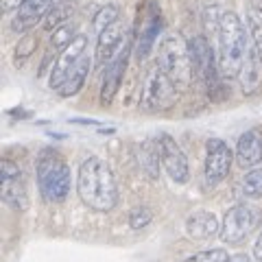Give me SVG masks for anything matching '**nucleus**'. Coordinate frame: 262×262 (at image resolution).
I'll return each instance as SVG.
<instances>
[{
  "label": "nucleus",
  "instance_id": "nucleus-1",
  "mask_svg": "<svg viewBox=\"0 0 262 262\" xmlns=\"http://www.w3.org/2000/svg\"><path fill=\"white\" fill-rule=\"evenodd\" d=\"M77 192L88 208L96 212H110L118 201V186L110 164L101 158L85 160L79 168Z\"/></svg>",
  "mask_w": 262,
  "mask_h": 262
},
{
  "label": "nucleus",
  "instance_id": "nucleus-2",
  "mask_svg": "<svg viewBox=\"0 0 262 262\" xmlns=\"http://www.w3.org/2000/svg\"><path fill=\"white\" fill-rule=\"evenodd\" d=\"M216 37H219V72L225 79L238 77L249 44L243 22L234 11H223Z\"/></svg>",
  "mask_w": 262,
  "mask_h": 262
},
{
  "label": "nucleus",
  "instance_id": "nucleus-3",
  "mask_svg": "<svg viewBox=\"0 0 262 262\" xmlns=\"http://www.w3.org/2000/svg\"><path fill=\"white\" fill-rule=\"evenodd\" d=\"M160 70L175 83L177 90H188L194 81V63L190 55V44L179 35H166L158 48Z\"/></svg>",
  "mask_w": 262,
  "mask_h": 262
},
{
  "label": "nucleus",
  "instance_id": "nucleus-4",
  "mask_svg": "<svg viewBox=\"0 0 262 262\" xmlns=\"http://www.w3.org/2000/svg\"><path fill=\"white\" fill-rule=\"evenodd\" d=\"M37 184L44 199L61 203L70 192V170L63 158L53 149L42 151L37 158Z\"/></svg>",
  "mask_w": 262,
  "mask_h": 262
},
{
  "label": "nucleus",
  "instance_id": "nucleus-5",
  "mask_svg": "<svg viewBox=\"0 0 262 262\" xmlns=\"http://www.w3.org/2000/svg\"><path fill=\"white\" fill-rule=\"evenodd\" d=\"M179 90L164 72L160 70V66L155 63L146 70L144 83H142V94H140V110L142 112H166L177 103Z\"/></svg>",
  "mask_w": 262,
  "mask_h": 262
},
{
  "label": "nucleus",
  "instance_id": "nucleus-6",
  "mask_svg": "<svg viewBox=\"0 0 262 262\" xmlns=\"http://www.w3.org/2000/svg\"><path fill=\"white\" fill-rule=\"evenodd\" d=\"M155 149H158L160 162L170 179H175L177 184H186L190 179V166H188L186 153L179 149V144L168 134H162L158 138V146Z\"/></svg>",
  "mask_w": 262,
  "mask_h": 262
},
{
  "label": "nucleus",
  "instance_id": "nucleus-7",
  "mask_svg": "<svg viewBox=\"0 0 262 262\" xmlns=\"http://www.w3.org/2000/svg\"><path fill=\"white\" fill-rule=\"evenodd\" d=\"M190 55H192V63H194V75L208 88V92L212 94L219 83H216V75H219V63L214 59V51H212L210 42L203 35H196L190 39Z\"/></svg>",
  "mask_w": 262,
  "mask_h": 262
},
{
  "label": "nucleus",
  "instance_id": "nucleus-8",
  "mask_svg": "<svg viewBox=\"0 0 262 262\" xmlns=\"http://www.w3.org/2000/svg\"><path fill=\"white\" fill-rule=\"evenodd\" d=\"M206 149H208L206 151V182L210 186H216L229 175L234 153L223 140H219V138H210Z\"/></svg>",
  "mask_w": 262,
  "mask_h": 262
},
{
  "label": "nucleus",
  "instance_id": "nucleus-9",
  "mask_svg": "<svg viewBox=\"0 0 262 262\" xmlns=\"http://www.w3.org/2000/svg\"><path fill=\"white\" fill-rule=\"evenodd\" d=\"M253 225H256V214L247 206H234L221 223V238H223V243L236 245L247 238Z\"/></svg>",
  "mask_w": 262,
  "mask_h": 262
},
{
  "label": "nucleus",
  "instance_id": "nucleus-10",
  "mask_svg": "<svg viewBox=\"0 0 262 262\" xmlns=\"http://www.w3.org/2000/svg\"><path fill=\"white\" fill-rule=\"evenodd\" d=\"M85 46H88V37L85 35H77L68 46H66V51H61L59 59L55 61L53 75H51V85L55 90L61 88L66 77H68V72L72 70V66H75L81 57L85 55Z\"/></svg>",
  "mask_w": 262,
  "mask_h": 262
},
{
  "label": "nucleus",
  "instance_id": "nucleus-11",
  "mask_svg": "<svg viewBox=\"0 0 262 262\" xmlns=\"http://www.w3.org/2000/svg\"><path fill=\"white\" fill-rule=\"evenodd\" d=\"M57 5H61V0H29L27 5L20 7L18 13H15V18L11 20V29L18 31V33L33 29L39 20H44L48 15V11Z\"/></svg>",
  "mask_w": 262,
  "mask_h": 262
},
{
  "label": "nucleus",
  "instance_id": "nucleus-12",
  "mask_svg": "<svg viewBox=\"0 0 262 262\" xmlns=\"http://www.w3.org/2000/svg\"><path fill=\"white\" fill-rule=\"evenodd\" d=\"M127 59H129V48H122V51L107 63V68H105L103 85H101V101L105 105H110L118 92L122 75H125V68H127Z\"/></svg>",
  "mask_w": 262,
  "mask_h": 262
},
{
  "label": "nucleus",
  "instance_id": "nucleus-13",
  "mask_svg": "<svg viewBox=\"0 0 262 262\" xmlns=\"http://www.w3.org/2000/svg\"><path fill=\"white\" fill-rule=\"evenodd\" d=\"M236 160L243 168H251L262 162V131L258 127L247 129L236 144Z\"/></svg>",
  "mask_w": 262,
  "mask_h": 262
},
{
  "label": "nucleus",
  "instance_id": "nucleus-14",
  "mask_svg": "<svg viewBox=\"0 0 262 262\" xmlns=\"http://www.w3.org/2000/svg\"><path fill=\"white\" fill-rule=\"evenodd\" d=\"M238 77H241V88L245 94H253L262 83V59L253 44H249L247 48V55H245Z\"/></svg>",
  "mask_w": 262,
  "mask_h": 262
},
{
  "label": "nucleus",
  "instance_id": "nucleus-15",
  "mask_svg": "<svg viewBox=\"0 0 262 262\" xmlns=\"http://www.w3.org/2000/svg\"><path fill=\"white\" fill-rule=\"evenodd\" d=\"M122 42V27L114 24V27L98 33V44H96V61L98 63H110L120 51L118 46Z\"/></svg>",
  "mask_w": 262,
  "mask_h": 262
},
{
  "label": "nucleus",
  "instance_id": "nucleus-16",
  "mask_svg": "<svg viewBox=\"0 0 262 262\" xmlns=\"http://www.w3.org/2000/svg\"><path fill=\"white\" fill-rule=\"evenodd\" d=\"M186 232L194 241L212 238V236L219 232V221L212 212H194V214L186 221Z\"/></svg>",
  "mask_w": 262,
  "mask_h": 262
},
{
  "label": "nucleus",
  "instance_id": "nucleus-17",
  "mask_svg": "<svg viewBox=\"0 0 262 262\" xmlns=\"http://www.w3.org/2000/svg\"><path fill=\"white\" fill-rule=\"evenodd\" d=\"M160 29H162V15L155 7H151V13L146 15V22H144V27L140 31V39H138V46H136L138 59H144V57L149 55V51L155 44V39H158V35H160Z\"/></svg>",
  "mask_w": 262,
  "mask_h": 262
},
{
  "label": "nucleus",
  "instance_id": "nucleus-18",
  "mask_svg": "<svg viewBox=\"0 0 262 262\" xmlns=\"http://www.w3.org/2000/svg\"><path fill=\"white\" fill-rule=\"evenodd\" d=\"M90 66H92V59H90V55L85 53L75 66H72V70L68 72V77H66V81L61 83V88L57 90V92H59L61 96H75L79 90L83 88V83H85Z\"/></svg>",
  "mask_w": 262,
  "mask_h": 262
},
{
  "label": "nucleus",
  "instance_id": "nucleus-19",
  "mask_svg": "<svg viewBox=\"0 0 262 262\" xmlns=\"http://www.w3.org/2000/svg\"><path fill=\"white\" fill-rule=\"evenodd\" d=\"M3 201L15 210H27L29 194H27V186H24L22 177L3 179Z\"/></svg>",
  "mask_w": 262,
  "mask_h": 262
},
{
  "label": "nucleus",
  "instance_id": "nucleus-20",
  "mask_svg": "<svg viewBox=\"0 0 262 262\" xmlns=\"http://www.w3.org/2000/svg\"><path fill=\"white\" fill-rule=\"evenodd\" d=\"M247 27L251 33V42L262 59V3H253L247 13Z\"/></svg>",
  "mask_w": 262,
  "mask_h": 262
},
{
  "label": "nucleus",
  "instance_id": "nucleus-21",
  "mask_svg": "<svg viewBox=\"0 0 262 262\" xmlns=\"http://www.w3.org/2000/svg\"><path fill=\"white\" fill-rule=\"evenodd\" d=\"M70 18V7H66V5H57L53 7L51 11H48V15L44 18V27L48 31H53V29H59L66 24V20Z\"/></svg>",
  "mask_w": 262,
  "mask_h": 262
},
{
  "label": "nucleus",
  "instance_id": "nucleus-22",
  "mask_svg": "<svg viewBox=\"0 0 262 262\" xmlns=\"http://www.w3.org/2000/svg\"><path fill=\"white\" fill-rule=\"evenodd\" d=\"M77 35H75V29L70 27V24H63V27H59V29H55V33L51 35V46L55 48V51H66V46H68L72 39H75Z\"/></svg>",
  "mask_w": 262,
  "mask_h": 262
},
{
  "label": "nucleus",
  "instance_id": "nucleus-23",
  "mask_svg": "<svg viewBox=\"0 0 262 262\" xmlns=\"http://www.w3.org/2000/svg\"><path fill=\"white\" fill-rule=\"evenodd\" d=\"M116 20H118V7H114V5L103 7V9L96 13V18H94V29L101 33V31H105V29L114 27V24H116Z\"/></svg>",
  "mask_w": 262,
  "mask_h": 262
},
{
  "label": "nucleus",
  "instance_id": "nucleus-24",
  "mask_svg": "<svg viewBox=\"0 0 262 262\" xmlns=\"http://www.w3.org/2000/svg\"><path fill=\"white\" fill-rule=\"evenodd\" d=\"M243 192L249 196H262V170H251L243 179Z\"/></svg>",
  "mask_w": 262,
  "mask_h": 262
},
{
  "label": "nucleus",
  "instance_id": "nucleus-25",
  "mask_svg": "<svg viewBox=\"0 0 262 262\" xmlns=\"http://www.w3.org/2000/svg\"><path fill=\"white\" fill-rule=\"evenodd\" d=\"M227 253L223 249H208V251H201V253H194L188 260L184 262H227Z\"/></svg>",
  "mask_w": 262,
  "mask_h": 262
},
{
  "label": "nucleus",
  "instance_id": "nucleus-26",
  "mask_svg": "<svg viewBox=\"0 0 262 262\" xmlns=\"http://www.w3.org/2000/svg\"><path fill=\"white\" fill-rule=\"evenodd\" d=\"M151 219H153V212L149 208H136L129 214V225L134 229H142L151 223Z\"/></svg>",
  "mask_w": 262,
  "mask_h": 262
},
{
  "label": "nucleus",
  "instance_id": "nucleus-27",
  "mask_svg": "<svg viewBox=\"0 0 262 262\" xmlns=\"http://www.w3.org/2000/svg\"><path fill=\"white\" fill-rule=\"evenodd\" d=\"M13 177H22L20 166L11 160H3L0 162V179H13Z\"/></svg>",
  "mask_w": 262,
  "mask_h": 262
},
{
  "label": "nucleus",
  "instance_id": "nucleus-28",
  "mask_svg": "<svg viewBox=\"0 0 262 262\" xmlns=\"http://www.w3.org/2000/svg\"><path fill=\"white\" fill-rule=\"evenodd\" d=\"M33 46H37V39L33 37V35L24 37L22 42L18 44V51H15V55H18V57H29L33 53Z\"/></svg>",
  "mask_w": 262,
  "mask_h": 262
},
{
  "label": "nucleus",
  "instance_id": "nucleus-29",
  "mask_svg": "<svg viewBox=\"0 0 262 262\" xmlns=\"http://www.w3.org/2000/svg\"><path fill=\"white\" fill-rule=\"evenodd\" d=\"M29 0H3V11L5 13H11V11H18L22 5H27Z\"/></svg>",
  "mask_w": 262,
  "mask_h": 262
},
{
  "label": "nucleus",
  "instance_id": "nucleus-30",
  "mask_svg": "<svg viewBox=\"0 0 262 262\" xmlns=\"http://www.w3.org/2000/svg\"><path fill=\"white\" fill-rule=\"evenodd\" d=\"M227 262H253L249 256H245V253H238V256H229Z\"/></svg>",
  "mask_w": 262,
  "mask_h": 262
},
{
  "label": "nucleus",
  "instance_id": "nucleus-31",
  "mask_svg": "<svg viewBox=\"0 0 262 262\" xmlns=\"http://www.w3.org/2000/svg\"><path fill=\"white\" fill-rule=\"evenodd\" d=\"M253 256H256L258 260H262V234H260V238L256 243V247H253Z\"/></svg>",
  "mask_w": 262,
  "mask_h": 262
}]
</instances>
